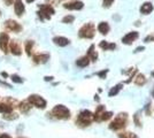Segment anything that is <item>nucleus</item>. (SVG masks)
<instances>
[{"mask_svg": "<svg viewBox=\"0 0 154 138\" xmlns=\"http://www.w3.org/2000/svg\"><path fill=\"white\" fill-rule=\"evenodd\" d=\"M128 123V115L127 113H120L119 115H116V118L110 122L109 129L112 130H121L123 128H125V125Z\"/></svg>", "mask_w": 154, "mask_h": 138, "instance_id": "f257e3e1", "label": "nucleus"}, {"mask_svg": "<svg viewBox=\"0 0 154 138\" xmlns=\"http://www.w3.org/2000/svg\"><path fill=\"white\" fill-rule=\"evenodd\" d=\"M94 120V114L91 113L90 111H83V112L79 113L78 118H77V124L81 125V127H85V125H89Z\"/></svg>", "mask_w": 154, "mask_h": 138, "instance_id": "f03ea898", "label": "nucleus"}, {"mask_svg": "<svg viewBox=\"0 0 154 138\" xmlns=\"http://www.w3.org/2000/svg\"><path fill=\"white\" fill-rule=\"evenodd\" d=\"M52 115H54L55 118L60 120H67L70 118V111L66 106L58 105L52 109Z\"/></svg>", "mask_w": 154, "mask_h": 138, "instance_id": "7ed1b4c3", "label": "nucleus"}, {"mask_svg": "<svg viewBox=\"0 0 154 138\" xmlns=\"http://www.w3.org/2000/svg\"><path fill=\"white\" fill-rule=\"evenodd\" d=\"M94 32H96V29H94V26L92 23H86L84 24L79 31H78V36L81 38H86V39H91L94 37Z\"/></svg>", "mask_w": 154, "mask_h": 138, "instance_id": "20e7f679", "label": "nucleus"}, {"mask_svg": "<svg viewBox=\"0 0 154 138\" xmlns=\"http://www.w3.org/2000/svg\"><path fill=\"white\" fill-rule=\"evenodd\" d=\"M53 14H54V9H53L52 6H50V5H39L38 15L42 20L50 19L51 15H53Z\"/></svg>", "mask_w": 154, "mask_h": 138, "instance_id": "39448f33", "label": "nucleus"}, {"mask_svg": "<svg viewBox=\"0 0 154 138\" xmlns=\"http://www.w3.org/2000/svg\"><path fill=\"white\" fill-rule=\"evenodd\" d=\"M28 101H29L31 105L36 106V107H38V108H45L46 107L45 99L42 98L40 96H37V94H31V96H29Z\"/></svg>", "mask_w": 154, "mask_h": 138, "instance_id": "423d86ee", "label": "nucleus"}, {"mask_svg": "<svg viewBox=\"0 0 154 138\" xmlns=\"http://www.w3.org/2000/svg\"><path fill=\"white\" fill-rule=\"evenodd\" d=\"M138 37H139V33L137 32V31H131V32H128L124 37H123L122 43L123 44H125V45H131Z\"/></svg>", "mask_w": 154, "mask_h": 138, "instance_id": "0eeeda50", "label": "nucleus"}, {"mask_svg": "<svg viewBox=\"0 0 154 138\" xmlns=\"http://www.w3.org/2000/svg\"><path fill=\"white\" fill-rule=\"evenodd\" d=\"M63 7L66 9H70V11H79L84 7V4L79 0H74L71 2H67L64 4Z\"/></svg>", "mask_w": 154, "mask_h": 138, "instance_id": "6e6552de", "label": "nucleus"}, {"mask_svg": "<svg viewBox=\"0 0 154 138\" xmlns=\"http://www.w3.org/2000/svg\"><path fill=\"white\" fill-rule=\"evenodd\" d=\"M8 43H9V37L6 32H2L0 35V48L2 52H8Z\"/></svg>", "mask_w": 154, "mask_h": 138, "instance_id": "1a4fd4ad", "label": "nucleus"}, {"mask_svg": "<svg viewBox=\"0 0 154 138\" xmlns=\"http://www.w3.org/2000/svg\"><path fill=\"white\" fill-rule=\"evenodd\" d=\"M24 11H26V7L23 5L22 0H15V2H14V12H15V14L17 16H21L22 14L24 13Z\"/></svg>", "mask_w": 154, "mask_h": 138, "instance_id": "9d476101", "label": "nucleus"}, {"mask_svg": "<svg viewBox=\"0 0 154 138\" xmlns=\"http://www.w3.org/2000/svg\"><path fill=\"white\" fill-rule=\"evenodd\" d=\"M9 50H11V52L13 53L14 55H20L21 53H22V47L20 45L17 41H11V44H9Z\"/></svg>", "mask_w": 154, "mask_h": 138, "instance_id": "9b49d317", "label": "nucleus"}, {"mask_svg": "<svg viewBox=\"0 0 154 138\" xmlns=\"http://www.w3.org/2000/svg\"><path fill=\"white\" fill-rule=\"evenodd\" d=\"M6 26L9 29V30H12V31H14V32H19V31H21V26H20L19 23L16 22V21H13V20H8L6 22Z\"/></svg>", "mask_w": 154, "mask_h": 138, "instance_id": "f8f14e48", "label": "nucleus"}, {"mask_svg": "<svg viewBox=\"0 0 154 138\" xmlns=\"http://www.w3.org/2000/svg\"><path fill=\"white\" fill-rule=\"evenodd\" d=\"M53 41H54L55 45L58 46H67L69 45V43H70V40L68 38H66V37H54Z\"/></svg>", "mask_w": 154, "mask_h": 138, "instance_id": "ddd939ff", "label": "nucleus"}, {"mask_svg": "<svg viewBox=\"0 0 154 138\" xmlns=\"http://www.w3.org/2000/svg\"><path fill=\"white\" fill-rule=\"evenodd\" d=\"M47 60H50V55L48 54H37L33 57V61L36 63H45Z\"/></svg>", "mask_w": 154, "mask_h": 138, "instance_id": "4468645a", "label": "nucleus"}, {"mask_svg": "<svg viewBox=\"0 0 154 138\" xmlns=\"http://www.w3.org/2000/svg\"><path fill=\"white\" fill-rule=\"evenodd\" d=\"M153 8L154 7L151 2H144L140 7V13L144 14V15H147V14H149L153 11Z\"/></svg>", "mask_w": 154, "mask_h": 138, "instance_id": "2eb2a0df", "label": "nucleus"}, {"mask_svg": "<svg viewBox=\"0 0 154 138\" xmlns=\"http://www.w3.org/2000/svg\"><path fill=\"white\" fill-rule=\"evenodd\" d=\"M99 46H100L103 50H105V51H113V50L116 48V45L114 43H109V41H106V40L100 41Z\"/></svg>", "mask_w": 154, "mask_h": 138, "instance_id": "dca6fc26", "label": "nucleus"}, {"mask_svg": "<svg viewBox=\"0 0 154 138\" xmlns=\"http://www.w3.org/2000/svg\"><path fill=\"white\" fill-rule=\"evenodd\" d=\"M109 24L107 22H100L99 23V26H98V30H99V32L101 33V35H107L109 31Z\"/></svg>", "mask_w": 154, "mask_h": 138, "instance_id": "f3484780", "label": "nucleus"}, {"mask_svg": "<svg viewBox=\"0 0 154 138\" xmlns=\"http://www.w3.org/2000/svg\"><path fill=\"white\" fill-rule=\"evenodd\" d=\"M89 63H90V59H89L88 55H86V57H82V58L77 59V61H76V65L78 67H81V68H84V67L89 66Z\"/></svg>", "mask_w": 154, "mask_h": 138, "instance_id": "a211bd4d", "label": "nucleus"}, {"mask_svg": "<svg viewBox=\"0 0 154 138\" xmlns=\"http://www.w3.org/2000/svg\"><path fill=\"white\" fill-rule=\"evenodd\" d=\"M134 82H135L136 85L141 86L146 83V77H145V75H143V74H138L135 77V79H134Z\"/></svg>", "mask_w": 154, "mask_h": 138, "instance_id": "6ab92c4d", "label": "nucleus"}, {"mask_svg": "<svg viewBox=\"0 0 154 138\" xmlns=\"http://www.w3.org/2000/svg\"><path fill=\"white\" fill-rule=\"evenodd\" d=\"M103 112H105V106H98L96 109V113H94V120L96 121H101V115H103Z\"/></svg>", "mask_w": 154, "mask_h": 138, "instance_id": "aec40b11", "label": "nucleus"}, {"mask_svg": "<svg viewBox=\"0 0 154 138\" xmlns=\"http://www.w3.org/2000/svg\"><path fill=\"white\" fill-rule=\"evenodd\" d=\"M88 57H89V59L92 60V61H96L98 59V54L97 52L94 51V45H91L90 48H89V51H88Z\"/></svg>", "mask_w": 154, "mask_h": 138, "instance_id": "412c9836", "label": "nucleus"}, {"mask_svg": "<svg viewBox=\"0 0 154 138\" xmlns=\"http://www.w3.org/2000/svg\"><path fill=\"white\" fill-rule=\"evenodd\" d=\"M12 106L7 105L5 103H0V113H4V114H8V113H12Z\"/></svg>", "mask_w": 154, "mask_h": 138, "instance_id": "4be33fe9", "label": "nucleus"}, {"mask_svg": "<svg viewBox=\"0 0 154 138\" xmlns=\"http://www.w3.org/2000/svg\"><path fill=\"white\" fill-rule=\"evenodd\" d=\"M119 138H138V136L136 133H134V132L124 131L119 133Z\"/></svg>", "mask_w": 154, "mask_h": 138, "instance_id": "5701e85b", "label": "nucleus"}, {"mask_svg": "<svg viewBox=\"0 0 154 138\" xmlns=\"http://www.w3.org/2000/svg\"><path fill=\"white\" fill-rule=\"evenodd\" d=\"M121 89H122V84H117V85L113 86L112 90L109 91V97H114V96H116V94L120 92Z\"/></svg>", "mask_w": 154, "mask_h": 138, "instance_id": "b1692460", "label": "nucleus"}, {"mask_svg": "<svg viewBox=\"0 0 154 138\" xmlns=\"http://www.w3.org/2000/svg\"><path fill=\"white\" fill-rule=\"evenodd\" d=\"M30 103L28 101H23V103H21L20 104V109H21V112L22 113H26V112H29V109H30Z\"/></svg>", "mask_w": 154, "mask_h": 138, "instance_id": "393cba45", "label": "nucleus"}, {"mask_svg": "<svg viewBox=\"0 0 154 138\" xmlns=\"http://www.w3.org/2000/svg\"><path fill=\"white\" fill-rule=\"evenodd\" d=\"M113 116V113L112 112H105L103 113V115H101V121H108L109 118H112Z\"/></svg>", "mask_w": 154, "mask_h": 138, "instance_id": "a878e982", "label": "nucleus"}, {"mask_svg": "<svg viewBox=\"0 0 154 138\" xmlns=\"http://www.w3.org/2000/svg\"><path fill=\"white\" fill-rule=\"evenodd\" d=\"M74 20H75V17L72 15H68V16H64L62 19V22L63 23H71V22H74Z\"/></svg>", "mask_w": 154, "mask_h": 138, "instance_id": "bb28decb", "label": "nucleus"}, {"mask_svg": "<svg viewBox=\"0 0 154 138\" xmlns=\"http://www.w3.org/2000/svg\"><path fill=\"white\" fill-rule=\"evenodd\" d=\"M32 41H28L26 43V54L28 55H31V50H32Z\"/></svg>", "mask_w": 154, "mask_h": 138, "instance_id": "cd10ccee", "label": "nucleus"}, {"mask_svg": "<svg viewBox=\"0 0 154 138\" xmlns=\"http://www.w3.org/2000/svg\"><path fill=\"white\" fill-rule=\"evenodd\" d=\"M12 81L15 82V83H22V82H23V79L21 78V77H19L17 75H13V76H12Z\"/></svg>", "mask_w": 154, "mask_h": 138, "instance_id": "c85d7f7f", "label": "nucleus"}, {"mask_svg": "<svg viewBox=\"0 0 154 138\" xmlns=\"http://www.w3.org/2000/svg\"><path fill=\"white\" fill-rule=\"evenodd\" d=\"M114 2V0H103V7H110L112 6V4Z\"/></svg>", "mask_w": 154, "mask_h": 138, "instance_id": "c756f323", "label": "nucleus"}, {"mask_svg": "<svg viewBox=\"0 0 154 138\" xmlns=\"http://www.w3.org/2000/svg\"><path fill=\"white\" fill-rule=\"evenodd\" d=\"M134 120H135L136 124L138 125V127H140L141 123H140V121H139V114H136V115H134Z\"/></svg>", "mask_w": 154, "mask_h": 138, "instance_id": "7c9ffc66", "label": "nucleus"}, {"mask_svg": "<svg viewBox=\"0 0 154 138\" xmlns=\"http://www.w3.org/2000/svg\"><path fill=\"white\" fill-rule=\"evenodd\" d=\"M145 41H146V43H149V41H154V33H151V35H148L147 37L145 38Z\"/></svg>", "mask_w": 154, "mask_h": 138, "instance_id": "2f4dec72", "label": "nucleus"}, {"mask_svg": "<svg viewBox=\"0 0 154 138\" xmlns=\"http://www.w3.org/2000/svg\"><path fill=\"white\" fill-rule=\"evenodd\" d=\"M108 72V69H106V70H103L101 72H98V76H100L101 78H105V76H106V74Z\"/></svg>", "mask_w": 154, "mask_h": 138, "instance_id": "473e14b6", "label": "nucleus"}, {"mask_svg": "<svg viewBox=\"0 0 154 138\" xmlns=\"http://www.w3.org/2000/svg\"><path fill=\"white\" fill-rule=\"evenodd\" d=\"M0 138H12L9 135H7V133H1L0 135Z\"/></svg>", "mask_w": 154, "mask_h": 138, "instance_id": "72a5a7b5", "label": "nucleus"}, {"mask_svg": "<svg viewBox=\"0 0 154 138\" xmlns=\"http://www.w3.org/2000/svg\"><path fill=\"white\" fill-rule=\"evenodd\" d=\"M144 50V47H138V48H136V53H138V52H140V51H143Z\"/></svg>", "mask_w": 154, "mask_h": 138, "instance_id": "f704fd0d", "label": "nucleus"}, {"mask_svg": "<svg viewBox=\"0 0 154 138\" xmlns=\"http://www.w3.org/2000/svg\"><path fill=\"white\" fill-rule=\"evenodd\" d=\"M5 2H6V5H11L12 2H13V0H4Z\"/></svg>", "mask_w": 154, "mask_h": 138, "instance_id": "c9c22d12", "label": "nucleus"}, {"mask_svg": "<svg viewBox=\"0 0 154 138\" xmlns=\"http://www.w3.org/2000/svg\"><path fill=\"white\" fill-rule=\"evenodd\" d=\"M33 1H35V0H26V2H29V4H30V2H33Z\"/></svg>", "mask_w": 154, "mask_h": 138, "instance_id": "e433bc0d", "label": "nucleus"}, {"mask_svg": "<svg viewBox=\"0 0 154 138\" xmlns=\"http://www.w3.org/2000/svg\"><path fill=\"white\" fill-rule=\"evenodd\" d=\"M152 75H153V77H154V72H152Z\"/></svg>", "mask_w": 154, "mask_h": 138, "instance_id": "4c0bfd02", "label": "nucleus"}]
</instances>
